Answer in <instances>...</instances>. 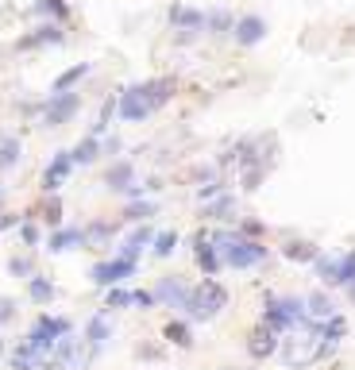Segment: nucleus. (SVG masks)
<instances>
[{"label":"nucleus","instance_id":"obj_1","mask_svg":"<svg viewBox=\"0 0 355 370\" xmlns=\"http://www.w3.org/2000/svg\"><path fill=\"white\" fill-rule=\"evenodd\" d=\"M209 235H213V247H216L220 262L232 267V270H251L259 262H266V255H271L259 240H247V235L228 232V227H216V232H209Z\"/></svg>","mask_w":355,"mask_h":370},{"label":"nucleus","instance_id":"obj_2","mask_svg":"<svg viewBox=\"0 0 355 370\" xmlns=\"http://www.w3.org/2000/svg\"><path fill=\"white\" fill-rule=\"evenodd\" d=\"M224 309H228V289L216 278H201L197 286H189V297H186V309L181 312L189 320H213Z\"/></svg>","mask_w":355,"mask_h":370},{"label":"nucleus","instance_id":"obj_3","mask_svg":"<svg viewBox=\"0 0 355 370\" xmlns=\"http://www.w3.org/2000/svg\"><path fill=\"white\" fill-rule=\"evenodd\" d=\"M309 320L305 312V297H266V309H263V324L271 332H294Z\"/></svg>","mask_w":355,"mask_h":370},{"label":"nucleus","instance_id":"obj_4","mask_svg":"<svg viewBox=\"0 0 355 370\" xmlns=\"http://www.w3.org/2000/svg\"><path fill=\"white\" fill-rule=\"evenodd\" d=\"M81 112V93H51V97L43 101V128H62V123H70L74 116Z\"/></svg>","mask_w":355,"mask_h":370},{"label":"nucleus","instance_id":"obj_5","mask_svg":"<svg viewBox=\"0 0 355 370\" xmlns=\"http://www.w3.org/2000/svg\"><path fill=\"white\" fill-rule=\"evenodd\" d=\"M136 270H139V262H124V259H101V262H93L89 282H93L97 289H112V286H124L128 278H136Z\"/></svg>","mask_w":355,"mask_h":370},{"label":"nucleus","instance_id":"obj_6","mask_svg":"<svg viewBox=\"0 0 355 370\" xmlns=\"http://www.w3.org/2000/svg\"><path fill=\"white\" fill-rule=\"evenodd\" d=\"M116 116L124 123H143L147 116H155L147 97H143V81H136V85H128V89L116 93Z\"/></svg>","mask_w":355,"mask_h":370},{"label":"nucleus","instance_id":"obj_7","mask_svg":"<svg viewBox=\"0 0 355 370\" xmlns=\"http://www.w3.org/2000/svg\"><path fill=\"white\" fill-rule=\"evenodd\" d=\"M170 27L178 31V43H194L205 31V12L201 8H186V4H170Z\"/></svg>","mask_w":355,"mask_h":370},{"label":"nucleus","instance_id":"obj_8","mask_svg":"<svg viewBox=\"0 0 355 370\" xmlns=\"http://www.w3.org/2000/svg\"><path fill=\"white\" fill-rule=\"evenodd\" d=\"M70 174H74V155H70V150H59V155L46 163V170H43V193H59Z\"/></svg>","mask_w":355,"mask_h":370},{"label":"nucleus","instance_id":"obj_9","mask_svg":"<svg viewBox=\"0 0 355 370\" xmlns=\"http://www.w3.org/2000/svg\"><path fill=\"white\" fill-rule=\"evenodd\" d=\"M194 259H197V270L205 274V278H216L220 274V255H216V247H213V235L209 232H197L194 235Z\"/></svg>","mask_w":355,"mask_h":370},{"label":"nucleus","instance_id":"obj_10","mask_svg":"<svg viewBox=\"0 0 355 370\" xmlns=\"http://www.w3.org/2000/svg\"><path fill=\"white\" fill-rule=\"evenodd\" d=\"M155 293V305H170V309H186V297H189V286L186 278L170 274V278H159V286L151 289Z\"/></svg>","mask_w":355,"mask_h":370},{"label":"nucleus","instance_id":"obj_11","mask_svg":"<svg viewBox=\"0 0 355 370\" xmlns=\"http://www.w3.org/2000/svg\"><path fill=\"white\" fill-rule=\"evenodd\" d=\"M274 351H278V332H271V328L263 324V320H259V324L247 332V355L263 363V359L274 355Z\"/></svg>","mask_w":355,"mask_h":370},{"label":"nucleus","instance_id":"obj_12","mask_svg":"<svg viewBox=\"0 0 355 370\" xmlns=\"http://www.w3.org/2000/svg\"><path fill=\"white\" fill-rule=\"evenodd\" d=\"M131 185H136V166H131L128 158H120V163H112L109 170H104V189H109V193H124V197H128Z\"/></svg>","mask_w":355,"mask_h":370},{"label":"nucleus","instance_id":"obj_13","mask_svg":"<svg viewBox=\"0 0 355 370\" xmlns=\"http://www.w3.org/2000/svg\"><path fill=\"white\" fill-rule=\"evenodd\" d=\"M232 39H236L239 46H259V43L266 39V20H263V16H239Z\"/></svg>","mask_w":355,"mask_h":370},{"label":"nucleus","instance_id":"obj_14","mask_svg":"<svg viewBox=\"0 0 355 370\" xmlns=\"http://www.w3.org/2000/svg\"><path fill=\"white\" fill-rule=\"evenodd\" d=\"M85 247V227L70 224V227H54L51 232V243H46V251L51 255H62V251H81Z\"/></svg>","mask_w":355,"mask_h":370},{"label":"nucleus","instance_id":"obj_15","mask_svg":"<svg viewBox=\"0 0 355 370\" xmlns=\"http://www.w3.org/2000/svg\"><path fill=\"white\" fill-rule=\"evenodd\" d=\"M143 97H147L151 112L166 108V104L174 101V81H170V78H151V81H143Z\"/></svg>","mask_w":355,"mask_h":370},{"label":"nucleus","instance_id":"obj_16","mask_svg":"<svg viewBox=\"0 0 355 370\" xmlns=\"http://www.w3.org/2000/svg\"><path fill=\"white\" fill-rule=\"evenodd\" d=\"M27 216H43V224H51V227H62L66 205H62V197H59V193H43V201L35 205V212H27Z\"/></svg>","mask_w":355,"mask_h":370},{"label":"nucleus","instance_id":"obj_17","mask_svg":"<svg viewBox=\"0 0 355 370\" xmlns=\"http://www.w3.org/2000/svg\"><path fill=\"white\" fill-rule=\"evenodd\" d=\"M201 216H205L209 224H228V220L236 216V197H232V193H220L213 205L201 208Z\"/></svg>","mask_w":355,"mask_h":370},{"label":"nucleus","instance_id":"obj_18","mask_svg":"<svg viewBox=\"0 0 355 370\" xmlns=\"http://www.w3.org/2000/svg\"><path fill=\"white\" fill-rule=\"evenodd\" d=\"M27 297H31L35 305H51V301L59 297V286H54L46 274H31V278H27Z\"/></svg>","mask_w":355,"mask_h":370},{"label":"nucleus","instance_id":"obj_19","mask_svg":"<svg viewBox=\"0 0 355 370\" xmlns=\"http://www.w3.org/2000/svg\"><path fill=\"white\" fill-rule=\"evenodd\" d=\"M109 344V312H97V317L89 320V324H85V347L93 351V355H97V351Z\"/></svg>","mask_w":355,"mask_h":370},{"label":"nucleus","instance_id":"obj_20","mask_svg":"<svg viewBox=\"0 0 355 370\" xmlns=\"http://www.w3.org/2000/svg\"><path fill=\"white\" fill-rule=\"evenodd\" d=\"M59 43H66V31H62L59 24H39L24 39V46H59Z\"/></svg>","mask_w":355,"mask_h":370},{"label":"nucleus","instance_id":"obj_21","mask_svg":"<svg viewBox=\"0 0 355 370\" xmlns=\"http://www.w3.org/2000/svg\"><path fill=\"white\" fill-rule=\"evenodd\" d=\"M116 227H120V224L93 220L89 227H85V247H93V251H97V247H109L112 240H116Z\"/></svg>","mask_w":355,"mask_h":370},{"label":"nucleus","instance_id":"obj_22","mask_svg":"<svg viewBox=\"0 0 355 370\" xmlns=\"http://www.w3.org/2000/svg\"><path fill=\"white\" fill-rule=\"evenodd\" d=\"M205 31L209 35H232L236 31V16L232 12H224V8H213V12H205Z\"/></svg>","mask_w":355,"mask_h":370},{"label":"nucleus","instance_id":"obj_23","mask_svg":"<svg viewBox=\"0 0 355 370\" xmlns=\"http://www.w3.org/2000/svg\"><path fill=\"white\" fill-rule=\"evenodd\" d=\"M70 155H74V166H93L104 155V143H101V139H93V135H85L81 143L70 150Z\"/></svg>","mask_w":355,"mask_h":370},{"label":"nucleus","instance_id":"obj_24","mask_svg":"<svg viewBox=\"0 0 355 370\" xmlns=\"http://www.w3.org/2000/svg\"><path fill=\"white\" fill-rule=\"evenodd\" d=\"M305 312H309V320H332L336 317V305H332V297L329 293H309V297H305Z\"/></svg>","mask_w":355,"mask_h":370},{"label":"nucleus","instance_id":"obj_25","mask_svg":"<svg viewBox=\"0 0 355 370\" xmlns=\"http://www.w3.org/2000/svg\"><path fill=\"white\" fill-rule=\"evenodd\" d=\"M151 216H155V201H147V197H143V201H128L124 205V212H120V220L124 224H147Z\"/></svg>","mask_w":355,"mask_h":370},{"label":"nucleus","instance_id":"obj_26","mask_svg":"<svg viewBox=\"0 0 355 370\" xmlns=\"http://www.w3.org/2000/svg\"><path fill=\"white\" fill-rule=\"evenodd\" d=\"M8 366H12V370H35V366H43V359L20 339V344L8 351Z\"/></svg>","mask_w":355,"mask_h":370},{"label":"nucleus","instance_id":"obj_27","mask_svg":"<svg viewBox=\"0 0 355 370\" xmlns=\"http://www.w3.org/2000/svg\"><path fill=\"white\" fill-rule=\"evenodd\" d=\"M162 339H170L174 347H194V328L186 320H166L162 324Z\"/></svg>","mask_w":355,"mask_h":370},{"label":"nucleus","instance_id":"obj_28","mask_svg":"<svg viewBox=\"0 0 355 370\" xmlns=\"http://www.w3.org/2000/svg\"><path fill=\"white\" fill-rule=\"evenodd\" d=\"M16 166H20V139L4 135L0 139V174H12Z\"/></svg>","mask_w":355,"mask_h":370},{"label":"nucleus","instance_id":"obj_29","mask_svg":"<svg viewBox=\"0 0 355 370\" xmlns=\"http://www.w3.org/2000/svg\"><path fill=\"white\" fill-rule=\"evenodd\" d=\"M282 255H286L290 262H309V267H313L316 255H321V247H313V243H305V240H294V243L282 247Z\"/></svg>","mask_w":355,"mask_h":370},{"label":"nucleus","instance_id":"obj_30","mask_svg":"<svg viewBox=\"0 0 355 370\" xmlns=\"http://www.w3.org/2000/svg\"><path fill=\"white\" fill-rule=\"evenodd\" d=\"M85 73H89V62H78V66H70V70H62L59 78H54V85H51V93H70L74 85H78Z\"/></svg>","mask_w":355,"mask_h":370},{"label":"nucleus","instance_id":"obj_31","mask_svg":"<svg viewBox=\"0 0 355 370\" xmlns=\"http://www.w3.org/2000/svg\"><path fill=\"white\" fill-rule=\"evenodd\" d=\"M336 267H340V255H316V262H313L316 278H321L324 286H336Z\"/></svg>","mask_w":355,"mask_h":370},{"label":"nucleus","instance_id":"obj_32","mask_svg":"<svg viewBox=\"0 0 355 370\" xmlns=\"http://www.w3.org/2000/svg\"><path fill=\"white\" fill-rule=\"evenodd\" d=\"M174 247H178V232H159L155 240H151V255H155V259H170V255H174Z\"/></svg>","mask_w":355,"mask_h":370},{"label":"nucleus","instance_id":"obj_33","mask_svg":"<svg viewBox=\"0 0 355 370\" xmlns=\"http://www.w3.org/2000/svg\"><path fill=\"white\" fill-rule=\"evenodd\" d=\"M35 16H54L59 24L70 20V4L66 0H35Z\"/></svg>","mask_w":355,"mask_h":370},{"label":"nucleus","instance_id":"obj_34","mask_svg":"<svg viewBox=\"0 0 355 370\" xmlns=\"http://www.w3.org/2000/svg\"><path fill=\"white\" fill-rule=\"evenodd\" d=\"M336 286H355V251L340 255V267H336Z\"/></svg>","mask_w":355,"mask_h":370},{"label":"nucleus","instance_id":"obj_35","mask_svg":"<svg viewBox=\"0 0 355 370\" xmlns=\"http://www.w3.org/2000/svg\"><path fill=\"white\" fill-rule=\"evenodd\" d=\"M109 309H131V289L128 286H112L109 297H104V312Z\"/></svg>","mask_w":355,"mask_h":370},{"label":"nucleus","instance_id":"obj_36","mask_svg":"<svg viewBox=\"0 0 355 370\" xmlns=\"http://www.w3.org/2000/svg\"><path fill=\"white\" fill-rule=\"evenodd\" d=\"M20 240H24V247H31V251H35V243H39V227H35L31 216L20 220Z\"/></svg>","mask_w":355,"mask_h":370},{"label":"nucleus","instance_id":"obj_37","mask_svg":"<svg viewBox=\"0 0 355 370\" xmlns=\"http://www.w3.org/2000/svg\"><path fill=\"white\" fill-rule=\"evenodd\" d=\"M8 270H12L16 278H31V274H35V267H31V259H27V255H16V259H8Z\"/></svg>","mask_w":355,"mask_h":370},{"label":"nucleus","instance_id":"obj_38","mask_svg":"<svg viewBox=\"0 0 355 370\" xmlns=\"http://www.w3.org/2000/svg\"><path fill=\"white\" fill-rule=\"evenodd\" d=\"M131 309H155V293L151 289H131Z\"/></svg>","mask_w":355,"mask_h":370},{"label":"nucleus","instance_id":"obj_39","mask_svg":"<svg viewBox=\"0 0 355 370\" xmlns=\"http://www.w3.org/2000/svg\"><path fill=\"white\" fill-rule=\"evenodd\" d=\"M8 320H16V297H0V328H4Z\"/></svg>","mask_w":355,"mask_h":370},{"label":"nucleus","instance_id":"obj_40","mask_svg":"<svg viewBox=\"0 0 355 370\" xmlns=\"http://www.w3.org/2000/svg\"><path fill=\"white\" fill-rule=\"evenodd\" d=\"M20 220H24V216H16V212H4V216H0V232H8V227H16Z\"/></svg>","mask_w":355,"mask_h":370},{"label":"nucleus","instance_id":"obj_41","mask_svg":"<svg viewBox=\"0 0 355 370\" xmlns=\"http://www.w3.org/2000/svg\"><path fill=\"white\" fill-rule=\"evenodd\" d=\"M101 143H104V155H116V150H120V139H116V135L101 139Z\"/></svg>","mask_w":355,"mask_h":370},{"label":"nucleus","instance_id":"obj_42","mask_svg":"<svg viewBox=\"0 0 355 370\" xmlns=\"http://www.w3.org/2000/svg\"><path fill=\"white\" fill-rule=\"evenodd\" d=\"M8 359V344H4V332H0V363Z\"/></svg>","mask_w":355,"mask_h":370},{"label":"nucleus","instance_id":"obj_43","mask_svg":"<svg viewBox=\"0 0 355 370\" xmlns=\"http://www.w3.org/2000/svg\"><path fill=\"white\" fill-rule=\"evenodd\" d=\"M348 297H351V301H355V286H348Z\"/></svg>","mask_w":355,"mask_h":370},{"label":"nucleus","instance_id":"obj_44","mask_svg":"<svg viewBox=\"0 0 355 370\" xmlns=\"http://www.w3.org/2000/svg\"><path fill=\"white\" fill-rule=\"evenodd\" d=\"M0 201H4V182H0Z\"/></svg>","mask_w":355,"mask_h":370}]
</instances>
